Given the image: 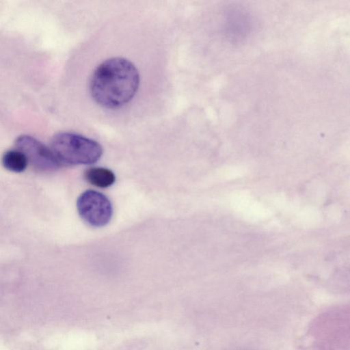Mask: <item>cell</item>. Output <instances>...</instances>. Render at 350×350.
Here are the masks:
<instances>
[{
  "label": "cell",
  "instance_id": "obj_2",
  "mask_svg": "<svg viewBox=\"0 0 350 350\" xmlns=\"http://www.w3.org/2000/svg\"><path fill=\"white\" fill-rule=\"evenodd\" d=\"M51 150L60 164L72 165L94 163L103 154V148L97 142L69 132L55 135Z\"/></svg>",
  "mask_w": 350,
  "mask_h": 350
},
{
  "label": "cell",
  "instance_id": "obj_1",
  "mask_svg": "<svg viewBox=\"0 0 350 350\" xmlns=\"http://www.w3.org/2000/svg\"><path fill=\"white\" fill-rule=\"evenodd\" d=\"M139 74L129 60L115 57L105 59L94 70L90 82L93 100L107 109H117L129 103L139 85Z\"/></svg>",
  "mask_w": 350,
  "mask_h": 350
},
{
  "label": "cell",
  "instance_id": "obj_5",
  "mask_svg": "<svg viewBox=\"0 0 350 350\" xmlns=\"http://www.w3.org/2000/svg\"><path fill=\"white\" fill-rule=\"evenodd\" d=\"M84 177L90 184L99 188L109 187L116 181L114 173L105 167H90L85 170Z\"/></svg>",
  "mask_w": 350,
  "mask_h": 350
},
{
  "label": "cell",
  "instance_id": "obj_6",
  "mask_svg": "<svg viewBox=\"0 0 350 350\" xmlns=\"http://www.w3.org/2000/svg\"><path fill=\"white\" fill-rule=\"evenodd\" d=\"M1 162L6 170L16 173L25 171L28 165L26 157L18 150L6 151L3 154Z\"/></svg>",
  "mask_w": 350,
  "mask_h": 350
},
{
  "label": "cell",
  "instance_id": "obj_4",
  "mask_svg": "<svg viewBox=\"0 0 350 350\" xmlns=\"http://www.w3.org/2000/svg\"><path fill=\"white\" fill-rule=\"evenodd\" d=\"M15 145L25 154L28 163L40 172L54 171L60 165L52 150L33 137L21 135L16 139Z\"/></svg>",
  "mask_w": 350,
  "mask_h": 350
},
{
  "label": "cell",
  "instance_id": "obj_3",
  "mask_svg": "<svg viewBox=\"0 0 350 350\" xmlns=\"http://www.w3.org/2000/svg\"><path fill=\"white\" fill-rule=\"evenodd\" d=\"M77 208L81 217L94 227L105 226L113 215V207L109 198L95 190L83 192L77 200Z\"/></svg>",
  "mask_w": 350,
  "mask_h": 350
}]
</instances>
